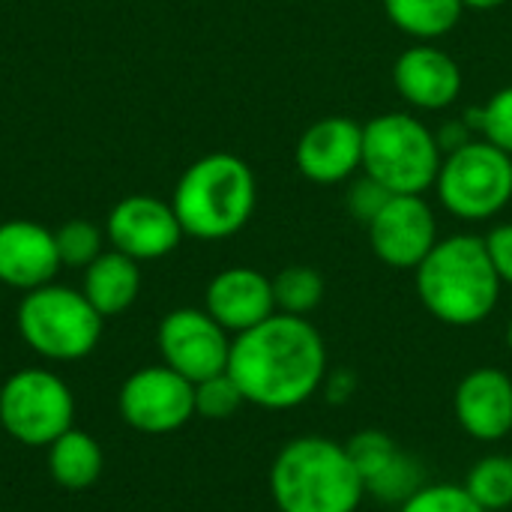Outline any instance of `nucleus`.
Instances as JSON below:
<instances>
[{
	"label": "nucleus",
	"mask_w": 512,
	"mask_h": 512,
	"mask_svg": "<svg viewBox=\"0 0 512 512\" xmlns=\"http://www.w3.org/2000/svg\"><path fill=\"white\" fill-rule=\"evenodd\" d=\"M384 12L402 33L429 42L447 36L459 24L465 3L462 0H384Z\"/></svg>",
	"instance_id": "412c9836"
},
{
	"label": "nucleus",
	"mask_w": 512,
	"mask_h": 512,
	"mask_svg": "<svg viewBox=\"0 0 512 512\" xmlns=\"http://www.w3.org/2000/svg\"><path fill=\"white\" fill-rule=\"evenodd\" d=\"M57 240L39 222L9 219L0 225V282L18 291L48 285L60 270Z\"/></svg>",
	"instance_id": "dca6fc26"
},
{
	"label": "nucleus",
	"mask_w": 512,
	"mask_h": 512,
	"mask_svg": "<svg viewBox=\"0 0 512 512\" xmlns=\"http://www.w3.org/2000/svg\"><path fill=\"white\" fill-rule=\"evenodd\" d=\"M123 420L144 435H168L195 417V384L168 366H147L120 390Z\"/></svg>",
	"instance_id": "9d476101"
},
{
	"label": "nucleus",
	"mask_w": 512,
	"mask_h": 512,
	"mask_svg": "<svg viewBox=\"0 0 512 512\" xmlns=\"http://www.w3.org/2000/svg\"><path fill=\"white\" fill-rule=\"evenodd\" d=\"M441 162V141L411 114L390 111L363 126V171L393 195H423Z\"/></svg>",
	"instance_id": "39448f33"
},
{
	"label": "nucleus",
	"mask_w": 512,
	"mask_h": 512,
	"mask_svg": "<svg viewBox=\"0 0 512 512\" xmlns=\"http://www.w3.org/2000/svg\"><path fill=\"white\" fill-rule=\"evenodd\" d=\"M270 498L279 512H357L366 489L345 444L303 435L276 453Z\"/></svg>",
	"instance_id": "7ed1b4c3"
},
{
	"label": "nucleus",
	"mask_w": 512,
	"mask_h": 512,
	"mask_svg": "<svg viewBox=\"0 0 512 512\" xmlns=\"http://www.w3.org/2000/svg\"><path fill=\"white\" fill-rule=\"evenodd\" d=\"M453 414L474 441H504L512 432V378L498 366L471 369L456 384Z\"/></svg>",
	"instance_id": "2eb2a0df"
},
{
	"label": "nucleus",
	"mask_w": 512,
	"mask_h": 512,
	"mask_svg": "<svg viewBox=\"0 0 512 512\" xmlns=\"http://www.w3.org/2000/svg\"><path fill=\"white\" fill-rule=\"evenodd\" d=\"M366 231L372 252L393 270H417L438 243V222L423 195H390Z\"/></svg>",
	"instance_id": "9b49d317"
},
{
	"label": "nucleus",
	"mask_w": 512,
	"mask_h": 512,
	"mask_svg": "<svg viewBox=\"0 0 512 512\" xmlns=\"http://www.w3.org/2000/svg\"><path fill=\"white\" fill-rule=\"evenodd\" d=\"M60 264L66 267H87L102 255V231L87 219H72L54 231Z\"/></svg>",
	"instance_id": "b1692460"
},
{
	"label": "nucleus",
	"mask_w": 512,
	"mask_h": 512,
	"mask_svg": "<svg viewBox=\"0 0 512 512\" xmlns=\"http://www.w3.org/2000/svg\"><path fill=\"white\" fill-rule=\"evenodd\" d=\"M327 348L309 318L273 312L231 342L228 375L249 405L291 411L306 405L327 378Z\"/></svg>",
	"instance_id": "f257e3e1"
},
{
	"label": "nucleus",
	"mask_w": 512,
	"mask_h": 512,
	"mask_svg": "<svg viewBox=\"0 0 512 512\" xmlns=\"http://www.w3.org/2000/svg\"><path fill=\"white\" fill-rule=\"evenodd\" d=\"M156 342L165 366L192 384L228 372L231 339L207 309H174L162 318Z\"/></svg>",
	"instance_id": "1a4fd4ad"
},
{
	"label": "nucleus",
	"mask_w": 512,
	"mask_h": 512,
	"mask_svg": "<svg viewBox=\"0 0 512 512\" xmlns=\"http://www.w3.org/2000/svg\"><path fill=\"white\" fill-rule=\"evenodd\" d=\"M240 405H246V399L228 372L195 384V414L204 420H228L240 411Z\"/></svg>",
	"instance_id": "393cba45"
},
{
	"label": "nucleus",
	"mask_w": 512,
	"mask_h": 512,
	"mask_svg": "<svg viewBox=\"0 0 512 512\" xmlns=\"http://www.w3.org/2000/svg\"><path fill=\"white\" fill-rule=\"evenodd\" d=\"M483 138L512 156V84L498 90L480 111H474Z\"/></svg>",
	"instance_id": "bb28decb"
},
{
	"label": "nucleus",
	"mask_w": 512,
	"mask_h": 512,
	"mask_svg": "<svg viewBox=\"0 0 512 512\" xmlns=\"http://www.w3.org/2000/svg\"><path fill=\"white\" fill-rule=\"evenodd\" d=\"M507 348H510V354H512V321L507 324Z\"/></svg>",
	"instance_id": "2f4dec72"
},
{
	"label": "nucleus",
	"mask_w": 512,
	"mask_h": 512,
	"mask_svg": "<svg viewBox=\"0 0 512 512\" xmlns=\"http://www.w3.org/2000/svg\"><path fill=\"white\" fill-rule=\"evenodd\" d=\"M399 512H486L468 492L456 483H426L411 495Z\"/></svg>",
	"instance_id": "a878e982"
},
{
	"label": "nucleus",
	"mask_w": 512,
	"mask_h": 512,
	"mask_svg": "<svg viewBox=\"0 0 512 512\" xmlns=\"http://www.w3.org/2000/svg\"><path fill=\"white\" fill-rule=\"evenodd\" d=\"M72 414L75 402L69 387L45 369L15 372L0 390V423L18 444H54L72 429Z\"/></svg>",
	"instance_id": "6e6552de"
},
{
	"label": "nucleus",
	"mask_w": 512,
	"mask_h": 512,
	"mask_svg": "<svg viewBox=\"0 0 512 512\" xmlns=\"http://www.w3.org/2000/svg\"><path fill=\"white\" fill-rule=\"evenodd\" d=\"M48 468L54 483L63 489H87L102 474V450L87 432L66 429L54 444H48Z\"/></svg>",
	"instance_id": "aec40b11"
},
{
	"label": "nucleus",
	"mask_w": 512,
	"mask_h": 512,
	"mask_svg": "<svg viewBox=\"0 0 512 512\" xmlns=\"http://www.w3.org/2000/svg\"><path fill=\"white\" fill-rule=\"evenodd\" d=\"M204 309L228 333H246L276 312L273 279L252 267H228L210 279Z\"/></svg>",
	"instance_id": "f3484780"
},
{
	"label": "nucleus",
	"mask_w": 512,
	"mask_h": 512,
	"mask_svg": "<svg viewBox=\"0 0 512 512\" xmlns=\"http://www.w3.org/2000/svg\"><path fill=\"white\" fill-rule=\"evenodd\" d=\"M321 393L327 396L330 405H345L357 393V375L351 369H333V372H327Z\"/></svg>",
	"instance_id": "c756f323"
},
{
	"label": "nucleus",
	"mask_w": 512,
	"mask_h": 512,
	"mask_svg": "<svg viewBox=\"0 0 512 512\" xmlns=\"http://www.w3.org/2000/svg\"><path fill=\"white\" fill-rule=\"evenodd\" d=\"M390 195H393V192H387L381 183H375L372 177H363V180L351 189L348 207H351V213H354L363 225H369V222L375 219V213L390 201Z\"/></svg>",
	"instance_id": "cd10ccee"
},
{
	"label": "nucleus",
	"mask_w": 512,
	"mask_h": 512,
	"mask_svg": "<svg viewBox=\"0 0 512 512\" xmlns=\"http://www.w3.org/2000/svg\"><path fill=\"white\" fill-rule=\"evenodd\" d=\"M435 189L456 219H492L512 201V156L486 138L462 141L441 162Z\"/></svg>",
	"instance_id": "0eeeda50"
},
{
	"label": "nucleus",
	"mask_w": 512,
	"mask_h": 512,
	"mask_svg": "<svg viewBox=\"0 0 512 512\" xmlns=\"http://www.w3.org/2000/svg\"><path fill=\"white\" fill-rule=\"evenodd\" d=\"M105 237L117 252L141 264L171 255L186 234L171 201L153 195H126L111 207Z\"/></svg>",
	"instance_id": "f8f14e48"
},
{
	"label": "nucleus",
	"mask_w": 512,
	"mask_h": 512,
	"mask_svg": "<svg viewBox=\"0 0 512 512\" xmlns=\"http://www.w3.org/2000/svg\"><path fill=\"white\" fill-rule=\"evenodd\" d=\"M465 492L486 512H501L512 507V456H483L465 477Z\"/></svg>",
	"instance_id": "5701e85b"
},
{
	"label": "nucleus",
	"mask_w": 512,
	"mask_h": 512,
	"mask_svg": "<svg viewBox=\"0 0 512 512\" xmlns=\"http://www.w3.org/2000/svg\"><path fill=\"white\" fill-rule=\"evenodd\" d=\"M465 3V9H480V12H489V9H498V6H504L507 0H462Z\"/></svg>",
	"instance_id": "7c9ffc66"
},
{
	"label": "nucleus",
	"mask_w": 512,
	"mask_h": 512,
	"mask_svg": "<svg viewBox=\"0 0 512 512\" xmlns=\"http://www.w3.org/2000/svg\"><path fill=\"white\" fill-rule=\"evenodd\" d=\"M393 84L408 105L420 111H441L459 99L462 69L447 51L435 45H414L399 54L393 66Z\"/></svg>",
	"instance_id": "a211bd4d"
},
{
	"label": "nucleus",
	"mask_w": 512,
	"mask_h": 512,
	"mask_svg": "<svg viewBox=\"0 0 512 512\" xmlns=\"http://www.w3.org/2000/svg\"><path fill=\"white\" fill-rule=\"evenodd\" d=\"M345 450L363 480L366 495L381 504L402 507L411 495H417L426 486L423 465L381 429L357 432L345 444Z\"/></svg>",
	"instance_id": "ddd939ff"
},
{
	"label": "nucleus",
	"mask_w": 512,
	"mask_h": 512,
	"mask_svg": "<svg viewBox=\"0 0 512 512\" xmlns=\"http://www.w3.org/2000/svg\"><path fill=\"white\" fill-rule=\"evenodd\" d=\"M18 330L45 360L69 363L96 348L102 336V315L81 291L48 282L24 294L18 306Z\"/></svg>",
	"instance_id": "423d86ee"
},
{
	"label": "nucleus",
	"mask_w": 512,
	"mask_h": 512,
	"mask_svg": "<svg viewBox=\"0 0 512 512\" xmlns=\"http://www.w3.org/2000/svg\"><path fill=\"white\" fill-rule=\"evenodd\" d=\"M81 294L90 306L102 315H123L141 294V267L135 258L111 249L102 252L93 264L84 267V288Z\"/></svg>",
	"instance_id": "6ab92c4d"
},
{
	"label": "nucleus",
	"mask_w": 512,
	"mask_h": 512,
	"mask_svg": "<svg viewBox=\"0 0 512 512\" xmlns=\"http://www.w3.org/2000/svg\"><path fill=\"white\" fill-rule=\"evenodd\" d=\"M483 240H486V252H489L501 282L512 285V222L492 228L489 237H483Z\"/></svg>",
	"instance_id": "c85d7f7f"
},
{
	"label": "nucleus",
	"mask_w": 512,
	"mask_h": 512,
	"mask_svg": "<svg viewBox=\"0 0 512 512\" xmlns=\"http://www.w3.org/2000/svg\"><path fill=\"white\" fill-rule=\"evenodd\" d=\"M258 186L252 168L234 153L195 159L177 180L171 207L183 234L195 240H225L255 213Z\"/></svg>",
	"instance_id": "20e7f679"
},
{
	"label": "nucleus",
	"mask_w": 512,
	"mask_h": 512,
	"mask_svg": "<svg viewBox=\"0 0 512 512\" xmlns=\"http://www.w3.org/2000/svg\"><path fill=\"white\" fill-rule=\"evenodd\" d=\"M273 300H276V312L306 318L324 300V276L315 267L291 264L273 276Z\"/></svg>",
	"instance_id": "4be33fe9"
},
{
	"label": "nucleus",
	"mask_w": 512,
	"mask_h": 512,
	"mask_svg": "<svg viewBox=\"0 0 512 512\" xmlns=\"http://www.w3.org/2000/svg\"><path fill=\"white\" fill-rule=\"evenodd\" d=\"M297 171L321 186L348 180L363 168V126L351 117L315 120L297 141Z\"/></svg>",
	"instance_id": "4468645a"
},
{
	"label": "nucleus",
	"mask_w": 512,
	"mask_h": 512,
	"mask_svg": "<svg viewBox=\"0 0 512 512\" xmlns=\"http://www.w3.org/2000/svg\"><path fill=\"white\" fill-rule=\"evenodd\" d=\"M414 273L426 312L450 327L486 321L501 300L504 282L486 252V240L474 234L438 240Z\"/></svg>",
	"instance_id": "f03ea898"
}]
</instances>
